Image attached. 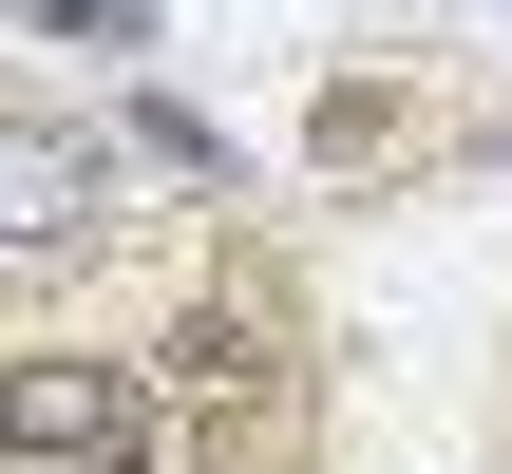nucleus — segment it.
Instances as JSON below:
<instances>
[{"label":"nucleus","mask_w":512,"mask_h":474,"mask_svg":"<svg viewBox=\"0 0 512 474\" xmlns=\"http://www.w3.org/2000/svg\"><path fill=\"white\" fill-rule=\"evenodd\" d=\"M95 228H114V133L0 95V285H76Z\"/></svg>","instance_id":"obj_1"},{"label":"nucleus","mask_w":512,"mask_h":474,"mask_svg":"<svg viewBox=\"0 0 512 474\" xmlns=\"http://www.w3.org/2000/svg\"><path fill=\"white\" fill-rule=\"evenodd\" d=\"M133 437V380L114 361H19L0 380V456H114Z\"/></svg>","instance_id":"obj_2"},{"label":"nucleus","mask_w":512,"mask_h":474,"mask_svg":"<svg viewBox=\"0 0 512 474\" xmlns=\"http://www.w3.org/2000/svg\"><path fill=\"white\" fill-rule=\"evenodd\" d=\"M133 152H152V171H190V190H228V133H209V114H171V95L133 114Z\"/></svg>","instance_id":"obj_3"},{"label":"nucleus","mask_w":512,"mask_h":474,"mask_svg":"<svg viewBox=\"0 0 512 474\" xmlns=\"http://www.w3.org/2000/svg\"><path fill=\"white\" fill-rule=\"evenodd\" d=\"M19 19H38V38H76V57H133V38H152L133 0H19Z\"/></svg>","instance_id":"obj_4"}]
</instances>
